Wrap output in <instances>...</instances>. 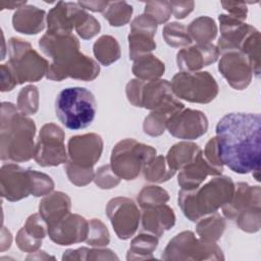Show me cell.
Segmentation results:
<instances>
[{"label": "cell", "instance_id": "1", "mask_svg": "<svg viewBox=\"0 0 261 261\" xmlns=\"http://www.w3.org/2000/svg\"><path fill=\"white\" fill-rule=\"evenodd\" d=\"M218 155L223 165L239 174L260 170L261 117L259 113L231 112L216 124Z\"/></svg>", "mask_w": 261, "mask_h": 261}, {"label": "cell", "instance_id": "2", "mask_svg": "<svg viewBox=\"0 0 261 261\" xmlns=\"http://www.w3.org/2000/svg\"><path fill=\"white\" fill-rule=\"evenodd\" d=\"M0 157L2 161L24 162L35 155L36 124L10 102L1 103Z\"/></svg>", "mask_w": 261, "mask_h": 261}, {"label": "cell", "instance_id": "3", "mask_svg": "<svg viewBox=\"0 0 261 261\" xmlns=\"http://www.w3.org/2000/svg\"><path fill=\"white\" fill-rule=\"evenodd\" d=\"M236 184L226 175H216L194 190L178 192V206L184 215L193 222L215 213L227 204L234 193Z\"/></svg>", "mask_w": 261, "mask_h": 261}, {"label": "cell", "instance_id": "4", "mask_svg": "<svg viewBox=\"0 0 261 261\" xmlns=\"http://www.w3.org/2000/svg\"><path fill=\"white\" fill-rule=\"evenodd\" d=\"M97 102L94 94L83 87L61 90L55 99V113L67 128L76 130L88 127L94 120Z\"/></svg>", "mask_w": 261, "mask_h": 261}, {"label": "cell", "instance_id": "5", "mask_svg": "<svg viewBox=\"0 0 261 261\" xmlns=\"http://www.w3.org/2000/svg\"><path fill=\"white\" fill-rule=\"evenodd\" d=\"M223 216L234 221L240 229L248 233L261 227V189L247 182H238L231 200L222 208Z\"/></svg>", "mask_w": 261, "mask_h": 261}, {"label": "cell", "instance_id": "6", "mask_svg": "<svg viewBox=\"0 0 261 261\" xmlns=\"http://www.w3.org/2000/svg\"><path fill=\"white\" fill-rule=\"evenodd\" d=\"M39 47L51 60L46 77L55 82L67 79L71 68L82 55L80 41L72 34L58 35L47 32L40 38Z\"/></svg>", "mask_w": 261, "mask_h": 261}, {"label": "cell", "instance_id": "7", "mask_svg": "<svg viewBox=\"0 0 261 261\" xmlns=\"http://www.w3.org/2000/svg\"><path fill=\"white\" fill-rule=\"evenodd\" d=\"M156 149L135 139H123L112 149L110 166L122 179L133 180L142 172L145 164L156 156Z\"/></svg>", "mask_w": 261, "mask_h": 261}, {"label": "cell", "instance_id": "8", "mask_svg": "<svg viewBox=\"0 0 261 261\" xmlns=\"http://www.w3.org/2000/svg\"><path fill=\"white\" fill-rule=\"evenodd\" d=\"M8 52L7 63L12 68L18 85L38 82L47 74L48 61L29 42L12 37L8 41Z\"/></svg>", "mask_w": 261, "mask_h": 261}, {"label": "cell", "instance_id": "9", "mask_svg": "<svg viewBox=\"0 0 261 261\" xmlns=\"http://www.w3.org/2000/svg\"><path fill=\"white\" fill-rule=\"evenodd\" d=\"M161 259L171 261L186 260H224V255L216 243H208L196 238L191 230L173 237L166 245Z\"/></svg>", "mask_w": 261, "mask_h": 261}, {"label": "cell", "instance_id": "10", "mask_svg": "<svg viewBox=\"0 0 261 261\" xmlns=\"http://www.w3.org/2000/svg\"><path fill=\"white\" fill-rule=\"evenodd\" d=\"M170 84L176 98L191 103H210L219 91L216 80L208 71H179Z\"/></svg>", "mask_w": 261, "mask_h": 261}, {"label": "cell", "instance_id": "11", "mask_svg": "<svg viewBox=\"0 0 261 261\" xmlns=\"http://www.w3.org/2000/svg\"><path fill=\"white\" fill-rule=\"evenodd\" d=\"M63 129L53 123H45L39 133L34 159L42 167L58 166L68 160Z\"/></svg>", "mask_w": 261, "mask_h": 261}, {"label": "cell", "instance_id": "12", "mask_svg": "<svg viewBox=\"0 0 261 261\" xmlns=\"http://www.w3.org/2000/svg\"><path fill=\"white\" fill-rule=\"evenodd\" d=\"M125 94L127 101L132 105L150 110L175 97L172 93L170 82L162 79L152 81L133 79L126 84Z\"/></svg>", "mask_w": 261, "mask_h": 261}, {"label": "cell", "instance_id": "13", "mask_svg": "<svg viewBox=\"0 0 261 261\" xmlns=\"http://www.w3.org/2000/svg\"><path fill=\"white\" fill-rule=\"evenodd\" d=\"M106 215L119 240H128L136 233L141 220L137 204L126 197H115L106 205Z\"/></svg>", "mask_w": 261, "mask_h": 261}, {"label": "cell", "instance_id": "14", "mask_svg": "<svg viewBox=\"0 0 261 261\" xmlns=\"http://www.w3.org/2000/svg\"><path fill=\"white\" fill-rule=\"evenodd\" d=\"M0 189L2 198L10 202H16L33 195L32 169H25L15 163L3 164L0 169Z\"/></svg>", "mask_w": 261, "mask_h": 261}, {"label": "cell", "instance_id": "15", "mask_svg": "<svg viewBox=\"0 0 261 261\" xmlns=\"http://www.w3.org/2000/svg\"><path fill=\"white\" fill-rule=\"evenodd\" d=\"M166 129L177 139L195 140L206 134L208 119L204 112L185 107L168 118Z\"/></svg>", "mask_w": 261, "mask_h": 261}, {"label": "cell", "instance_id": "16", "mask_svg": "<svg viewBox=\"0 0 261 261\" xmlns=\"http://www.w3.org/2000/svg\"><path fill=\"white\" fill-rule=\"evenodd\" d=\"M218 70L234 90H244L252 82L253 66L246 54L241 51H228L222 54L218 62Z\"/></svg>", "mask_w": 261, "mask_h": 261}, {"label": "cell", "instance_id": "17", "mask_svg": "<svg viewBox=\"0 0 261 261\" xmlns=\"http://www.w3.org/2000/svg\"><path fill=\"white\" fill-rule=\"evenodd\" d=\"M102 151L103 140L95 133L72 136L67 142L68 161L83 168H93L99 161Z\"/></svg>", "mask_w": 261, "mask_h": 261}, {"label": "cell", "instance_id": "18", "mask_svg": "<svg viewBox=\"0 0 261 261\" xmlns=\"http://www.w3.org/2000/svg\"><path fill=\"white\" fill-rule=\"evenodd\" d=\"M158 24L147 14L138 15L130 22L127 36L129 59L135 60L139 56L151 53L156 49L154 36Z\"/></svg>", "mask_w": 261, "mask_h": 261}, {"label": "cell", "instance_id": "19", "mask_svg": "<svg viewBox=\"0 0 261 261\" xmlns=\"http://www.w3.org/2000/svg\"><path fill=\"white\" fill-rule=\"evenodd\" d=\"M89 232V221L75 213H68L57 223L48 227L50 240L59 246L85 242Z\"/></svg>", "mask_w": 261, "mask_h": 261}, {"label": "cell", "instance_id": "20", "mask_svg": "<svg viewBox=\"0 0 261 261\" xmlns=\"http://www.w3.org/2000/svg\"><path fill=\"white\" fill-rule=\"evenodd\" d=\"M220 37L217 41V49L219 53L240 50V47L246 37L254 29L253 25L236 18L229 14L218 15Z\"/></svg>", "mask_w": 261, "mask_h": 261}, {"label": "cell", "instance_id": "21", "mask_svg": "<svg viewBox=\"0 0 261 261\" xmlns=\"http://www.w3.org/2000/svg\"><path fill=\"white\" fill-rule=\"evenodd\" d=\"M219 54L217 47L212 43L188 46L176 54L177 67L181 71H197L216 62Z\"/></svg>", "mask_w": 261, "mask_h": 261}, {"label": "cell", "instance_id": "22", "mask_svg": "<svg viewBox=\"0 0 261 261\" xmlns=\"http://www.w3.org/2000/svg\"><path fill=\"white\" fill-rule=\"evenodd\" d=\"M221 173V170L213 167L206 160L203 151L201 150L190 163L179 170L177 182L182 190H194L200 187L207 176H216Z\"/></svg>", "mask_w": 261, "mask_h": 261}, {"label": "cell", "instance_id": "23", "mask_svg": "<svg viewBox=\"0 0 261 261\" xmlns=\"http://www.w3.org/2000/svg\"><path fill=\"white\" fill-rule=\"evenodd\" d=\"M48 234V224L39 213L28 217L24 225L17 231L15 242L19 250L25 253L38 251L43 239Z\"/></svg>", "mask_w": 261, "mask_h": 261}, {"label": "cell", "instance_id": "24", "mask_svg": "<svg viewBox=\"0 0 261 261\" xmlns=\"http://www.w3.org/2000/svg\"><path fill=\"white\" fill-rule=\"evenodd\" d=\"M142 230L161 238L165 230H169L175 224V214L171 207L160 204L154 207L142 209Z\"/></svg>", "mask_w": 261, "mask_h": 261}, {"label": "cell", "instance_id": "25", "mask_svg": "<svg viewBox=\"0 0 261 261\" xmlns=\"http://www.w3.org/2000/svg\"><path fill=\"white\" fill-rule=\"evenodd\" d=\"M80 8L77 3L57 2L48 12L46 23L47 32L58 35H69L74 29L76 12Z\"/></svg>", "mask_w": 261, "mask_h": 261}, {"label": "cell", "instance_id": "26", "mask_svg": "<svg viewBox=\"0 0 261 261\" xmlns=\"http://www.w3.org/2000/svg\"><path fill=\"white\" fill-rule=\"evenodd\" d=\"M46 12L34 5H23L12 16L13 29L24 35H36L45 29Z\"/></svg>", "mask_w": 261, "mask_h": 261}, {"label": "cell", "instance_id": "27", "mask_svg": "<svg viewBox=\"0 0 261 261\" xmlns=\"http://www.w3.org/2000/svg\"><path fill=\"white\" fill-rule=\"evenodd\" d=\"M70 198L65 193L58 191L42 198L39 203V214L44 218L49 227L70 213Z\"/></svg>", "mask_w": 261, "mask_h": 261}, {"label": "cell", "instance_id": "28", "mask_svg": "<svg viewBox=\"0 0 261 261\" xmlns=\"http://www.w3.org/2000/svg\"><path fill=\"white\" fill-rule=\"evenodd\" d=\"M185 108L184 103L175 97L169 99L159 107L153 109L150 114L144 119L143 129L144 133L151 137L161 136L166 129L168 118L176 111Z\"/></svg>", "mask_w": 261, "mask_h": 261}, {"label": "cell", "instance_id": "29", "mask_svg": "<svg viewBox=\"0 0 261 261\" xmlns=\"http://www.w3.org/2000/svg\"><path fill=\"white\" fill-rule=\"evenodd\" d=\"M200 151L201 148L193 142H178L168 150L165 157L166 163L170 169L176 172L190 163Z\"/></svg>", "mask_w": 261, "mask_h": 261}, {"label": "cell", "instance_id": "30", "mask_svg": "<svg viewBox=\"0 0 261 261\" xmlns=\"http://www.w3.org/2000/svg\"><path fill=\"white\" fill-rule=\"evenodd\" d=\"M132 71L139 80H157L160 79V76L164 73L165 64L155 55L148 53L139 56L134 60Z\"/></svg>", "mask_w": 261, "mask_h": 261}, {"label": "cell", "instance_id": "31", "mask_svg": "<svg viewBox=\"0 0 261 261\" xmlns=\"http://www.w3.org/2000/svg\"><path fill=\"white\" fill-rule=\"evenodd\" d=\"M225 227V219L215 212L200 218L197 221L196 231L201 240L208 243H216L222 237Z\"/></svg>", "mask_w": 261, "mask_h": 261}, {"label": "cell", "instance_id": "32", "mask_svg": "<svg viewBox=\"0 0 261 261\" xmlns=\"http://www.w3.org/2000/svg\"><path fill=\"white\" fill-rule=\"evenodd\" d=\"M158 246V238L152 233L143 231L136 236L126 254V260H149L153 259V252Z\"/></svg>", "mask_w": 261, "mask_h": 261}, {"label": "cell", "instance_id": "33", "mask_svg": "<svg viewBox=\"0 0 261 261\" xmlns=\"http://www.w3.org/2000/svg\"><path fill=\"white\" fill-rule=\"evenodd\" d=\"M93 53L98 62L104 66L116 62L121 55L117 40L110 35H103L94 43Z\"/></svg>", "mask_w": 261, "mask_h": 261}, {"label": "cell", "instance_id": "34", "mask_svg": "<svg viewBox=\"0 0 261 261\" xmlns=\"http://www.w3.org/2000/svg\"><path fill=\"white\" fill-rule=\"evenodd\" d=\"M192 41L197 44H209L217 36V25L213 18L202 15L195 18L187 28Z\"/></svg>", "mask_w": 261, "mask_h": 261}, {"label": "cell", "instance_id": "35", "mask_svg": "<svg viewBox=\"0 0 261 261\" xmlns=\"http://www.w3.org/2000/svg\"><path fill=\"white\" fill-rule=\"evenodd\" d=\"M144 178L153 184H162L170 179L175 171L170 169L163 155H157L148 161L142 169Z\"/></svg>", "mask_w": 261, "mask_h": 261}, {"label": "cell", "instance_id": "36", "mask_svg": "<svg viewBox=\"0 0 261 261\" xmlns=\"http://www.w3.org/2000/svg\"><path fill=\"white\" fill-rule=\"evenodd\" d=\"M118 256L110 249L104 247L66 250L62 255V260H118Z\"/></svg>", "mask_w": 261, "mask_h": 261}, {"label": "cell", "instance_id": "37", "mask_svg": "<svg viewBox=\"0 0 261 261\" xmlns=\"http://www.w3.org/2000/svg\"><path fill=\"white\" fill-rule=\"evenodd\" d=\"M133 12V6L125 1H109L102 13L111 27H121L130 20Z\"/></svg>", "mask_w": 261, "mask_h": 261}, {"label": "cell", "instance_id": "38", "mask_svg": "<svg viewBox=\"0 0 261 261\" xmlns=\"http://www.w3.org/2000/svg\"><path fill=\"white\" fill-rule=\"evenodd\" d=\"M260 32L254 27V29L242 43L239 50L246 54L250 59L253 66L254 75L256 77H259L260 75Z\"/></svg>", "mask_w": 261, "mask_h": 261}, {"label": "cell", "instance_id": "39", "mask_svg": "<svg viewBox=\"0 0 261 261\" xmlns=\"http://www.w3.org/2000/svg\"><path fill=\"white\" fill-rule=\"evenodd\" d=\"M162 36L165 43L173 48L188 47L192 44V39L188 34L187 27L182 23L172 21L164 25Z\"/></svg>", "mask_w": 261, "mask_h": 261}, {"label": "cell", "instance_id": "40", "mask_svg": "<svg viewBox=\"0 0 261 261\" xmlns=\"http://www.w3.org/2000/svg\"><path fill=\"white\" fill-rule=\"evenodd\" d=\"M74 30L84 40H90L101 31L100 22L84 8L80 7L74 21Z\"/></svg>", "mask_w": 261, "mask_h": 261}, {"label": "cell", "instance_id": "41", "mask_svg": "<svg viewBox=\"0 0 261 261\" xmlns=\"http://www.w3.org/2000/svg\"><path fill=\"white\" fill-rule=\"evenodd\" d=\"M169 200L166 190L158 186H146L138 194L137 201L142 209L165 204Z\"/></svg>", "mask_w": 261, "mask_h": 261}, {"label": "cell", "instance_id": "42", "mask_svg": "<svg viewBox=\"0 0 261 261\" xmlns=\"http://www.w3.org/2000/svg\"><path fill=\"white\" fill-rule=\"evenodd\" d=\"M17 109L24 115H33L39 109V91L34 85L22 88L17 96Z\"/></svg>", "mask_w": 261, "mask_h": 261}, {"label": "cell", "instance_id": "43", "mask_svg": "<svg viewBox=\"0 0 261 261\" xmlns=\"http://www.w3.org/2000/svg\"><path fill=\"white\" fill-rule=\"evenodd\" d=\"M92 247H106L110 243V233L107 226L97 218L89 221V232L85 241Z\"/></svg>", "mask_w": 261, "mask_h": 261}, {"label": "cell", "instance_id": "44", "mask_svg": "<svg viewBox=\"0 0 261 261\" xmlns=\"http://www.w3.org/2000/svg\"><path fill=\"white\" fill-rule=\"evenodd\" d=\"M64 170L69 181L77 187H85L89 185L95 177L93 168H83L68 160L64 164Z\"/></svg>", "mask_w": 261, "mask_h": 261}, {"label": "cell", "instance_id": "45", "mask_svg": "<svg viewBox=\"0 0 261 261\" xmlns=\"http://www.w3.org/2000/svg\"><path fill=\"white\" fill-rule=\"evenodd\" d=\"M144 13L150 16L157 24H162L171 16L170 1H149L145 4Z\"/></svg>", "mask_w": 261, "mask_h": 261}, {"label": "cell", "instance_id": "46", "mask_svg": "<svg viewBox=\"0 0 261 261\" xmlns=\"http://www.w3.org/2000/svg\"><path fill=\"white\" fill-rule=\"evenodd\" d=\"M95 184L100 189H112L119 185L120 178L113 172L110 164L100 166L96 172L94 177Z\"/></svg>", "mask_w": 261, "mask_h": 261}, {"label": "cell", "instance_id": "47", "mask_svg": "<svg viewBox=\"0 0 261 261\" xmlns=\"http://www.w3.org/2000/svg\"><path fill=\"white\" fill-rule=\"evenodd\" d=\"M34 178V197H44L54 190L53 179L46 173L32 169Z\"/></svg>", "mask_w": 261, "mask_h": 261}, {"label": "cell", "instance_id": "48", "mask_svg": "<svg viewBox=\"0 0 261 261\" xmlns=\"http://www.w3.org/2000/svg\"><path fill=\"white\" fill-rule=\"evenodd\" d=\"M203 155L206 160L215 168L223 171V164L220 161L218 155V148H217V140L216 137L209 139V141L205 145V149L203 151Z\"/></svg>", "mask_w": 261, "mask_h": 261}, {"label": "cell", "instance_id": "49", "mask_svg": "<svg viewBox=\"0 0 261 261\" xmlns=\"http://www.w3.org/2000/svg\"><path fill=\"white\" fill-rule=\"evenodd\" d=\"M0 76L1 92H9L18 85L16 76L8 63L0 65Z\"/></svg>", "mask_w": 261, "mask_h": 261}, {"label": "cell", "instance_id": "50", "mask_svg": "<svg viewBox=\"0 0 261 261\" xmlns=\"http://www.w3.org/2000/svg\"><path fill=\"white\" fill-rule=\"evenodd\" d=\"M221 6L228 12L227 14L236 18H239L243 21L246 20L248 14V8L246 3L236 1H222Z\"/></svg>", "mask_w": 261, "mask_h": 261}, {"label": "cell", "instance_id": "51", "mask_svg": "<svg viewBox=\"0 0 261 261\" xmlns=\"http://www.w3.org/2000/svg\"><path fill=\"white\" fill-rule=\"evenodd\" d=\"M172 13L175 18L184 19L188 16L193 10L195 6L194 1H170Z\"/></svg>", "mask_w": 261, "mask_h": 261}, {"label": "cell", "instance_id": "52", "mask_svg": "<svg viewBox=\"0 0 261 261\" xmlns=\"http://www.w3.org/2000/svg\"><path fill=\"white\" fill-rule=\"evenodd\" d=\"M109 1H79L77 4L84 8L93 12H103L107 7Z\"/></svg>", "mask_w": 261, "mask_h": 261}, {"label": "cell", "instance_id": "53", "mask_svg": "<svg viewBox=\"0 0 261 261\" xmlns=\"http://www.w3.org/2000/svg\"><path fill=\"white\" fill-rule=\"evenodd\" d=\"M27 1H19V2H15V1H1L0 2V7L1 9H14V8H20L21 6L25 5Z\"/></svg>", "mask_w": 261, "mask_h": 261}, {"label": "cell", "instance_id": "54", "mask_svg": "<svg viewBox=\"0 0 261 261\" xmlns=\"http://www.w3.org/2000/svg\"><path fill=\"white\" fill-rule=\"evenodd\" d=\"M1 252L5 251L7 248H10V245H11V233L10 231L7 233V236H5V229H4V226L2 227V231H1Z\"/></svg>", "mask_w": 261, "mask_h": 261}]
</instances>
